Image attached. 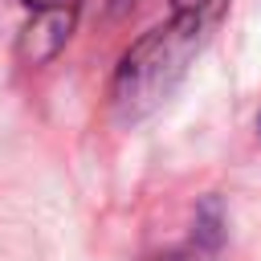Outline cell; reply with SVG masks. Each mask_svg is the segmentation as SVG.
I'll list each match as a JSON object with an SVG mask.
<instances>
[{"label":"cell","mask_w":261,"mask_h":261,"mask_svg":"<svg viewBox=\"0 0 261 261\" xmlns=\"http://www.w3.org/2000/svg\"><path fill=\"white\" fill-rule=\"evenodd\" d=\"M167 4H171V16L147 29L114 69L110 106L118 122H139L163 98H171L192 57L208 45V37L228 12V0H167Z\"/></svg>","instance_id":"6da1fadb"},{"label":"cell","mask_w":261,"mask_h":261,"mask_svg":"<svg viewBox=\"0 0 261 261\" xmlns=\"http://www.w3.org/2000/svg\"><path fill=\"white\" fill-rule=\"evenodd\" d=\"M20 4L33 12V20L24 24V33L16 41V53H20L24 65H45L65 49L82 0H20Z\"/></svg>","instance_id":"7a4b0ae2"}]
</instances>
